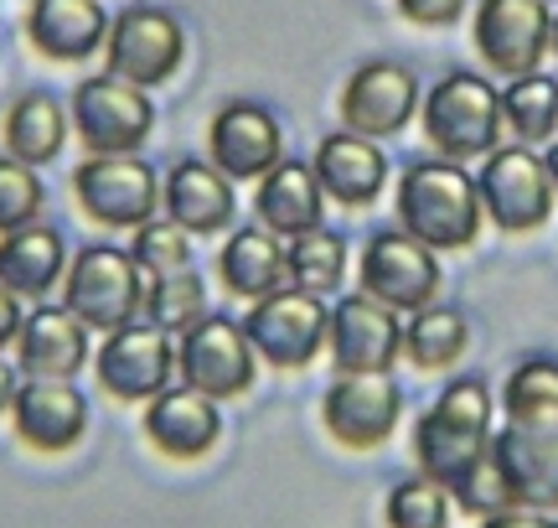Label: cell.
Instances as JSON below:
<instances>
[{
	"label": "cell",
	"instance_id": "6da1fadb",
	"mask_svg": "<svg viewBox=\"0 0 558 528\" xmlns=\"http://www.w3.org/2000/svg\"><path fill=\"white\" fill-rule=\"evenodd\" d=\"M399 228L409 239H418L435 254L476 244L481 233V197H476V177L460 171V161H418L399 177Z\"/></svg>",
	"mask_w": 558,
	"mask_h": 528
},
{
	"label": "cell",
	"instance_id": "7a4b0ae2",
	"mask_svg": "<svg viewBox=\"0 0 558 528\" xmlns=\"http://www.w3.org/2000/svg\"><path fill=\"white\" fill-rule=\"evenodd\" d=\"M492 394L481 379H456V384L439 394L435 405L418 415L414 425V461H418V477H429L439 488L450 492L476 467L486 446H492Z\"/></svg>",
	"mask_w": 558,
	"mask_h": 528
},
{
	"label": "cell",
	"instance_id": "3957f363",
	"mask_svg": "<svg viewBox=\"0 0 558 528\" xmlns=\"http://www.w3.org/2000/svg\"><path fill=\"white\" fill-rule=\"evenodd\" d=\"M501 135V94L476 73H445L424 99V141L445 161L492 156Z\"/></svg>",
	"mask_w": 558,
	"mask_h": 528
},
{
	"label": "cell",
	"instance_id": "277c9868",
	"mask_svg": "<svg viewBox=\"0 0 558 528\" xmlns=\"http://www.w3.org/2000/svg\"><path fill=\"white\" fill-rule=\"evenodd\" d=\"M156 130V104L120 73H88L73 88V135L88 156H135Z\"/></svg>",
	"mask_w": 558,
	"mask_h": 528
},
{
	"label": "cell",
	"instance_id": "5b68a950",
	"mask_svg": "<svg viewBox=\"0 0 558 528\" xmlns=\"http://www.w3.org/2000/svg\"><path fill=\"white\" fill-rule=\"evenodd\" d=\"M62 305L78 316L88 332H114L130 326L145 311V285H140V264L130 249L114 244H88L73 254L68 275H62Z\"/></svg>",
	"mask_w": 558,
	"mask_h": 528
},
{
	"label": "cell",
	"instance_id": "8992f818",
	"mask_svg": "<svg viewBox=\"0 0 558 528\" xmlns=\"http://www.w3.org/2000/svg\"><path fill=\"white\" fill-rule=\"evenodd\" d=\"M476 197L481 213L507 233H527L543 228L554 213V177L548 166L533 156V145H497L486 166L476 171Z\"/></svg>",
	"mask_w": 558,
	"mask_h": 528
},
{
	"label": "cell",
	"instance_id": "52a82bcc",
	"mask_svg": "<svg viewBox=\"0 0 558 528\" xmlns=\"http://www.w3.org/2000/svg\"><path fill=\"white\" fill-rule=\"evenodd\" d=\"M326 326H331V311L320 305V296L275 290V296L254 301L243 332H248L254 358H264L279 373H295V368L316 363V352L326 347Z\"/></svg>",
	"mask_w": 558,
	"mask_h": 528
},
{
	"label": "cell",
	"instance_id": "ba28073f",
	"mask_svg": "<svg viewBox=\"0 0 558 528\" xmlns=\"http://www.w3.org/2000/svg\"><path fill=\"white\" fill-rule=\"evenodd\" d=\"M186 37H181V21L160 5H124L120 16L109 21V37H104V62L109 73L140 83V88H156L181 68Z\"/></svg>",
	"mask_w": 558,
	"mask_h": 528
},
{
	"label": "cell",
	"instance_id": "9c48e42d",
	"mask_svg": "<svg viewBox=\"0 0 558 528\" xmlns=\"http://www.w3.org/2000/svg\"><path fill=\"white\" fill-rule=\"evenodd\" d=\"M73 197L99 228H140L156 218V171L140 156H88L73 171Z\"/></svg>",
	"mask_w": 558,
	"mask_h": 528
},
{
	"label": "cell",
	"instance_id": "30bf717a",
	"mask_svg": "<svg viewBox=\"0 0 558 528\" xmlns=\"http://www.w3.org/2000/svg\"><path fill=\"white\" fill-rule=\"evenodd\" d=\"M177 373L186 388L207 399H233L254 384V347L248 332L228 316H202L181 332L177 343Z\"/></svg>",
	"mask_w": 558,
	"mask_h": 528
},
{
	"label": "cell",
	"instance_id": "8fae6325",
	"mask_svg": "<svg viewBox=\"0 0 558 528\" xmlns=\"http://www.w3.org/2000/svg\"><path fill=\"white\" fill-rule=\"evenodd\" d=\"M362 296L383 301L388 311H424L439 296V260L435 249L409 239L403 228L373 233L362 249Z\"/></svg>",
	"mask_w": 558,
	"mask_h": 528
},
{
	"label": "cell",
	"instance_id": "7c38bea8",
	"mask_svg": "<svg viewBox=\"0 0 558 528\" xmlns=\"http://www.w3.org/2000/svg\"><path fill=\"white\" fill-rule=\"evenodd\" d=\"M403 415V394L388 373H337V384L320 399V420L331 441L347 451H378Z\"/></svg>",
	"mask_w": 558,
	"mask_h": 528
},
{
	"label": "cell",
	"instance_id": "4fadbf2b",
	"mask_svg": "<svg viewBox=\"0 0 558 528\" xmlns=\"http://www.w3.org/2000/svg\"><path fill=\"white\" fill-rule=\"evenodd\" d=\"M548 47H554V16L543 0H481L476 5V52L492 73L501 79L538 73Z\"/></svg>",
	"mask_w": 558,
	"mask_h": 528
},
{
	"label": "cell",
	"instance_id": "5bb4252c",
	"mask_svg": "<svg viewBox=\"0 0 558 528\" xmlns=\"http://www.w3.org/2000/svg\"><path fill=\"white\" fill-rule=\"evenodd\" d=\"M94 373H99V384L124 399V405H150L160 388L171 384V373H177V352L166 343V332L160 326H114V332H104V347L94 352Z\"/></svg>",
	"mask_w": 558,
	"mask_h": 528
},
{
	"label": "cell",
	"instance_id": "9a60e30c",
	"mask_svg": "<svg viewBox=\"0 0 558 528\" xmlns=\"http://www.w3.org/2000/svg\"><path fill=\"white\" fill-rule=\"evenodd\" d=\"M207 161L218 166L228 182H259L264 171H275L284 161L279 120L264 104H248V99L222 104L213 115V124H207Z\"/></svg>",
	"mask_w": 558,
	"mask_h": 528
},
{
	"label": "cell",
	"instance_id": "2e32d148",
	"mask_svg": "<svg viewBox=\"0 0 558 528\" xmlns=\"http://www.w3.org/2000/svg\"><path fill=\"white\" fill-rule=\"evenodd\" d=\"M326 352L337 373H388L393 358L403 352V326L399 311H388L373 296H347L331 311L326 326Z\"/></svg>",
	"mask_w": 558,
	"mask_h": 528
},
{
	"label": "cell",
	"instance_id": "e0dca14e",
	"mask_svg": "<svg viewBox=\"0 0 558 528\" xmlns=\"http://www.w3.org/2000/svg\"><path fill=\"white\" fill-rule=\"evenodd\" d=\"M337 109L352 135H367V141L399 135L418 109V79L403 62H362L341 88Z\"/></svg>",
	"mask_w": 558,
	"mask_h": 528
},
{
	"label": "cell",
	"instance_id": "ac0fdd59",
	"mask_svg": "<svg viewBox=\"0 0 558 528\" xmlns=\"http://www.w3.org/2000/svg\"><path fill=\"white\" fill-rule=\"evenodd\" d=\"M11 430L21 446L41 451V456H62L88 430V399L73 379H26L11 399Z\"/></svg>",
	"mask_w": 558,
	"mask_h": 528
},
{
	"label": "cell",
	"instance_id": "d6986e66",
	"mask_svg": "<svg viewBox=\"0 0 558 528\" xmlns=\"http://www.w3.org/2000/svg\"><path fill=\"white\" fill-rule=\"evenodd\" d=\"M492 461L512 492V508H558V425H501Z\"/></svg>",
	"mask_w": 558,
	"mask_h": 528
},
{
	"label": "cell",
	"instance_id": "ffe728a7",
	"mask_svg": "<svg viewBox=\"0 0 558 528\" xmlns=\"http://www.w3.org/2000/svg\"><path fill=\"white\" fill-rule=\"evenodd\" d=\"M145 435L160 456L171 461H197L218 446L222 415L218 399H207L197 388H160L156 399L145 405Z\"/></svg>",
	"mask_w": 558,
	"mask_h": 528
},
{
	"label": "cell",
	"instance_id": "44dd1931",
	"mask_svg": "<svg viewBox=\"0 0 558 528\" xmlns=\"http://www.w3.org/2000/svg\"><path fill=\"white\" fill-rule=\"evenodd\" d=\"M11 347L26 379H78V368L88 363V326L68 305H37L32 316H21Z\"/></svg>",
	"mask_w": 558,
	"mask_h": 528
},
{
	"label": "cell",
	"instance_id": "7402d4cb",
	"mask_svg": "<svg viewBox=\"0 0 558 528\" xmlns=\"http://www.w3.org/2000/svg\"><path fill=\"white\" fill-rule=\"evenodd\" d=\"M109 11L99 0H32L26 5V41L47 62H83L104 52Z\"/></svg>",
	"mask_w": 558,
	"mask_h": 528
},
{
	"label": "cell",
	"instance_id": "603a6c76",
	"mask_svg": "<svg viewBox=\"0 0 558 528\" xmlns=\"http://www.w3.org/2000/svg\"><path fill=\"white\" fill-rule=\"evenodd\" d=\"M316 171L320 192L341 207H367L373 197L383 192L388 182V161H383V151L367 135H352V130H337V135H326L316 145Z\"/></svg>",
	"mask_w": 558,
	"mask_h": 528
},
{
	"label": "cell",
	"instance_id": "cb8c5ba5",
	"mask_svg": "<svg viewBox=\"0 0 558 528\" xmlns=\"http://www.w3.org/2000/svg\"><path fill=\"white\" fill-rule=\"evenodd\" d=\"M160 207H166L171 224H181L197 239L202 233H222L233 224V182L213 161H177L166 171Z\"/></svg>",
	"mask_w": 558,
	"mask_h": 528
},
{
	"label": "cell",
	"instance_id": "d4e9b609",
	"mask_svg": "<svg viewBox=\"0 0 558 528\" xmlns=\"http://www.w3.org/2000/svg\"><path fill=\"white\" fill-rule=\"evenodd\" d=\"M320 182L311 166L300 161H279L275 171H264L259 177V192H254V213H259V224L279 239H300V233H311L320 228Z\"/></svg>",
	"mask_w": 558,
	"mask_h": 528
},
{
	"label": "cell",
	"instance_id": "484cf974",
	"mask_svg": "<svg viewBox=\"0 0 558 528\" xmlns=\"http://www.w3.org/2000/svg\"><path fill=\"white\" fill-rule=\"evenodd\" d=\"M68 275V244L58 228L26 224L16 233H0V285L11 296H47Z\"/></svg>",
	"mask_w": 558,
	"mask_h": 528
},
{
	"label": "cell",
	"instance_id": "4316f807",
	"mask_svg": "<svg viewBox=\"0 0 558 528\" xmlns=\"http://www.w3.org/2000/svg\"><path fill=\"white\" fill-rule=\"evenodd\" d=\"M0 141H5V156L26 166H47L58 161L62 141H68V115L47 88H32V94L11 99L5 120H0Z\"/></svg>",
	"mask_w": 558,
	"mask_h": 528
},
{
	"label": "cell",
	"instance_id": "83f0119b",
	"mask_svg": "<svg viewBox=\"0 0 558 528\" xmlns=\"http://www.w3.org/2000/svg\"><path fill=\"white\" fill-rule=\"evenodd\" d=\"M218 275L233 296L264 301V296L284 290V249L269 228H239L218 254Z\"/></svg>",
	"mask_w": 558,
	"mask_h": 528
},
{
	"label": "cell",
	"instance_id": "f1b7e54d",
	"mask_svg": "<svg viewBox=\"0 0 558 528\" xmlns=\"http://www.w3.org/2000/svg\"><path fill=\"white\" fill-rule=\"evenodd\" d=\"M465 343H471V326L456 305H424V311H414V322L403 326V358L424 373L456 368Z\"/></svg>",
	"mask_w": 558,
	"mask_h": 528
},
{
	"label": "cell",
	"instance_id": "f546056e",
	"mask_svg": "<svg viewBox=\"0 0 558 528\" xmlns=\"http://www.w3.org/2000/svg\"><path fill=\"white\" fill-rule=\"evenodd\" d=\"M341 275H347V244L326 228H311L284 249V285L300 296H331Z\"/></svg>",
	"mask_w": 558,
	"mask_h": 528
},
{
	"label": "cell",
	"instance_id": "4dcf8cb0",
	"mask_svg": "<svg viewBox=\"0 0 558 528\" xmlns=\"http://www.w3.org/2000/svg\"><path fill=\"white\" fill-rule=\"evenodd\" d=\"M501 120L522 145H548L558 135V83L543 73H522L501 94Z\"/></svg>",
	"mask_w": 558,
	"mask_h": 528
},
{
	"label": "cell",
	"instance_id": "1f68e13d",
	"mask_svg": "<svg viewBox=\"0 0 558 528\" xmlns=\"http://www.w3.org/2000/svg\"><path fill=\"white\" fill-rule=\"evenodd\" d=\"M507 425H558V363L554 358H527L507 373L501 388Z\"/></svg>",
	"mask_w": 558,
	"mask_h": 528
},
{
	"label": "cell",
	"instance_id": "d6a6232c",
	"mask_svg": "<svg viewBox=\"0 0 558 528\" xmlns=\"http://www.w3.org/2000/svg\"><path fill=\"white\" fill-rule=\"evenodd\" d=\"M145 316H150V326H160L166 337H171V332H186L192 322H202V316H207V290H202V275H192V269L156 275L150 290H145Z\"/></svg>",
	"mask_w": 558,
	"mask_h": 528
},
{
	"label": "cell",
	"instance_id": "836d02e7",
	"mask_svg": "<svg viewBox=\"0 0 558 528\" xmlns=\"http://www.w3.org/2000/svg\"><path fill=\"white\" fill-rule=\"evenodd\" d=\"M383 524L388 528H450V492L429 482V477H409L388 492L383 503Z\"/></svg>",
	"mask_w": 558,
	"mask_h": 528
},
{
	"label": "cell",
	"instance_id": "e575fe53",
	"mask_svg": "<svg viewBox=\"0 0 558 528\" xmlns=\"http://www.w3.org/2000/svg\"><path fill=\"white\" fill-rule=\"evenodd\" d=\"M192 233L181 224H171V218H150V224L135 228V264L140 275H177V269H192V244H186Z\"/></svg>",
	"mask_w": 558,
	"mask_h": 528
},
{
	"label": "cell",
	"instance_id": "d590c367",
	"mask_svg": "<svg viewBox=\"0 0 558 528\" xmlns=\"http://www.w3.org/2000/svg\"><path fill=\"white\" fill-rule=\"evenodd\" d=\"M41 177L37 166L16 161V156H0V233H16V228L37 224L41 213Z\"/></svg>",
	"mask_w": 558,
	"mask_h": 528
},
{
	"label": "cell",
	"instance_id": "8d00e7d4",
	"mask_svg": "<svg viewBox=\"0 0 558 528\" xmlns=\"http://www.w3.org/2000/svg\"><path fill=\"white\" fill-rule=\"evenodd\" d=\"M450 503H460V508L471 513V518H492V513H507V508H512V492H507L497 461H492V446H486V456H481L476 467H471L456 482V488H450Z\"/></svg>",
	"mask_w": 558,
	"mask_h": 528
},
{
	"label": "cell",
	"instance_id": "74e56055",
	"mask_svg": "<svg viewBox=\"0 0 558 528\" xmlns=\"http://www.w3.org/2000/svg\"><path fill=\"white\" fill-rule=\"evenodd\" d=\"M403 21L414 26H450L460 16V0H393Z\"/></svg>",
	"mask_w": 558,
	"mask_h": 528
},
{
	"label": "cell",
	"instance_id": "f35d334b",
	"mask_svg": "<svg viewBox=\"0 0 558 528\" xmlns=\"http://www.w3.org/2000/svg\"><path fill=\"white\" fill-rule=\"evenodd\" d=\"M481 528H558L548 513L538 508H507V513H492V518H481Z\"/></svg>",
	"mask_w": 558,
	"mask_h": 528
},
{
	"label": "cell",
	"instance_id": "ab89813d",
	"mask_svg": "<svg viewBox=\"0 0 558 528\" xmlns=\"http://www.w3.org/2000/svg\"><path fill=\"white\" fill-rule=\"evenodd\" d=\"M21 332V296H11L5 285H0V347H11Z\"/></svg>",
	"mask_w": 558,
	"mask_h": 528
},
{
	"label": "cell",
	"instance_id": "60d3db41",
	"mask_svg": "<svg viewBox=\"0 0 558 528\" xmlns=\"http://www.w3.org/2000/svg\"><path fill=\"white\" fill-rule=\"evenodd\" d=\"M16 368L5 363V358H0V420H5V415H11V399H16Z\"/></svg>",
	"mask_w": 558,
	"mask_h": 528
},
{
	"label": "cell",
	"instance_id": "b9f144b4",
	"mask_svg": "<svg viewBox=\"0 0 558 528\" xmlns=\"http://www.w3.org/2000/svg\"><path fill=\"white\" fill-rule=\"evenodd\" d=\"M543 166H548V177H554V192H558V145L548 151V156H543Z\"/></svg>",
	"mask_w": 558,
	"mask_h": 528
},
{
	"label": "cell",
	"instance_id": "7bdbcfd3",
	"mask_svg": "<svg viewBox=\"0 0 558 528\" xmlns=\"http://www.w3.org/2000/svg\"><path fill=\"white\" fill-rule=\"evenodd\" d=\"M554 52H558V16H554Z\"/></svg>",
	"mask_w": 558,
	"mask_h": 528
}]
</instances>
